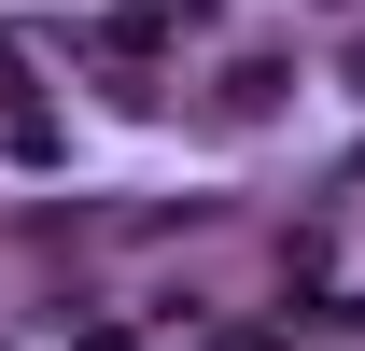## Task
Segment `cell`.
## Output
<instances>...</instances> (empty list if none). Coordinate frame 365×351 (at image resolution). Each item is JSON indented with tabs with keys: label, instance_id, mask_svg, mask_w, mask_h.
<instances>
[{
	"label": "cell",
	"instance_id": "1",
	"mask_svg": "<svg viewBox=\"0 0 365 351\" xmlns=\"http://www.w3.org/2000/svg\"><path fill=\"white\" fill-rule=\"evenodd\" d=\"M337 14H351V0H337Z\"/></svg>",
	"mask_w": 365,
	"mask_h": 351
}]
</instances>
